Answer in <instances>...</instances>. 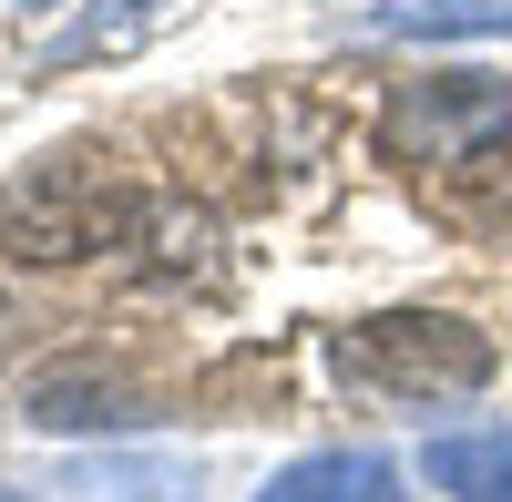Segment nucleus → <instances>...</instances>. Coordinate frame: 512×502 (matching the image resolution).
<instances>
[{
	"label": "nucleus",
	"mask_w": 512,
	"mask_h": 502,
	"mask_svg": "<svg viewBox=\"0 0 512 502\" xmlns=\"http://www.w3.org/2000/svg\"><path fill=\"white\" fill-rule=\"evenodd\" d=\"M420 472L451 502H512V431H441L420 451Z\"/></svg>",
	"instance_id": "6"
},
{
	"label": "nucleus",
	"mask_w": 512,
	"mask_h": 502,
	"mask_svg": "<svg viewBox=\"0 0 512 502\" xmlns=\"http://www.w3.org/2000/svg\"><path fill=\"white\" fill-rule=\"evenodd\" d=\"M338 380L390 390V400H461L492 380V339L441 308H390V318L338 328Z\"/></svg>",
	"instance_id": "2"
},
{
	"label": "nucleus",
	"mask_w": 512,
	"mask_h": 502,
	"mask_svg": "<svg viewBox=\"0 0 512 502\" xmlns=\"http://www.w3.org/2000/svg\"><path fill=\"white\" fill-rule=\"evenodd\" d=\"M512 123V93L492 72H431V82H400L390 113H379V154L410 164V175H441L451 154H472L482 134Z\"/></svg>",
	"instance_id": "3"
},
{
	"label": "nucleus",
	"mask_w": 512,
	"mask_h": 502,
	"mask_svg": "<svg viewBox=\"0 0 512 502\" xmlns=\"http://www.w3.org/2000/svg\"><path fill=\"white\" fill-rule=\"evenodd\" d=\"M31 421H41V431H93V421L113 431V421H144V410L123 400L113 380H103V390H93V380H41V390H31Z\"/></svg>",
	"instance_id": "8"
},
{
	"label": "nucleus",
	"mask_w": 512,
	"mask_h": 502,
	"mask_svg": "<svg viewBox=\"0 0 512 502\" xmlns=\"http://www.w3.org/2000/svg\"><path fill=\"white\" fill-rule=\"evenodd\" d=\"M62 492H82V502H195V472H175V462H103V472H72Z\"/></svg>",
	"instance_id": "9"
},
{
	"label": "nucleus",
	"mask_w": 512,
	"mask_h": 502,
	"mask_svg": "<svg viewBox=\"0 0 512 502\" xmlns=\"http://www.w3.org/2000/svg\"><path fill=\"white\" fill-rule=\"evenodd\" d=\"M420 195H431V216H441L451 236L512 246V123H502V134H482L472 154H451L441 175H420Z\"/></svg>",
	"instance_id": "4"
},
{
	"label": "nucleus",
	"mask_w": 512,
	"mask_h": 502,
	"mask_svg": "<svg viewBox=\"0 0 512 502\" xmlns=\"http://www.w3.org/2000/svg\"><path fill=\"white\" fill-rule=\"evenodd\" d=\"M0 502H11V492H0Z\"/></svg>",
	"instance_id": "10"
},
{
	"label": "nucleus",
	"mask_w": 512,
	"mask_h": 502,
	"mask_svg": "<svg viewBox=\"0 0 512 502\" xmlns=\"http://www.w3.org/2000/svg\"><path fill=\"white\" fill-rule=\"evenodd\" d=\"M154 205L134 195L113 154H52L0 195V257L11 267H82V257H123L144 246Z\"/></svg>",
	"instance_id": "1"
},
{
	"label": "nucleus",
	"mask_w": 512,
	"mask_h": 502,
	"mask_svg": "<svg viewBox=\"0 0 512 502\" xmlns=\"http://www.w3.org/2000/svg\"><path fill=\"white\" fill-rule=\"evenodd\" d=\"M256 502H410V492H400V472L379 451H318V462L277 472Z\"/></svg>",
	"instance_id": "5"
},
{
	"label": "nucleus",
	"mask_w": 512,
	"mask_h": 502,
	"mask_svg": "<svg viewBox=\"0 0 512 502\" xmlns=\"http://www.w3.org/2000/svg\"><path fill=\"white\" fill-rule=\"evenodd\" d=\"M379 31H420V41H461V31H512V0H369Z\"/></svg>",
	"instance_id": "7"
}]
</instances>
